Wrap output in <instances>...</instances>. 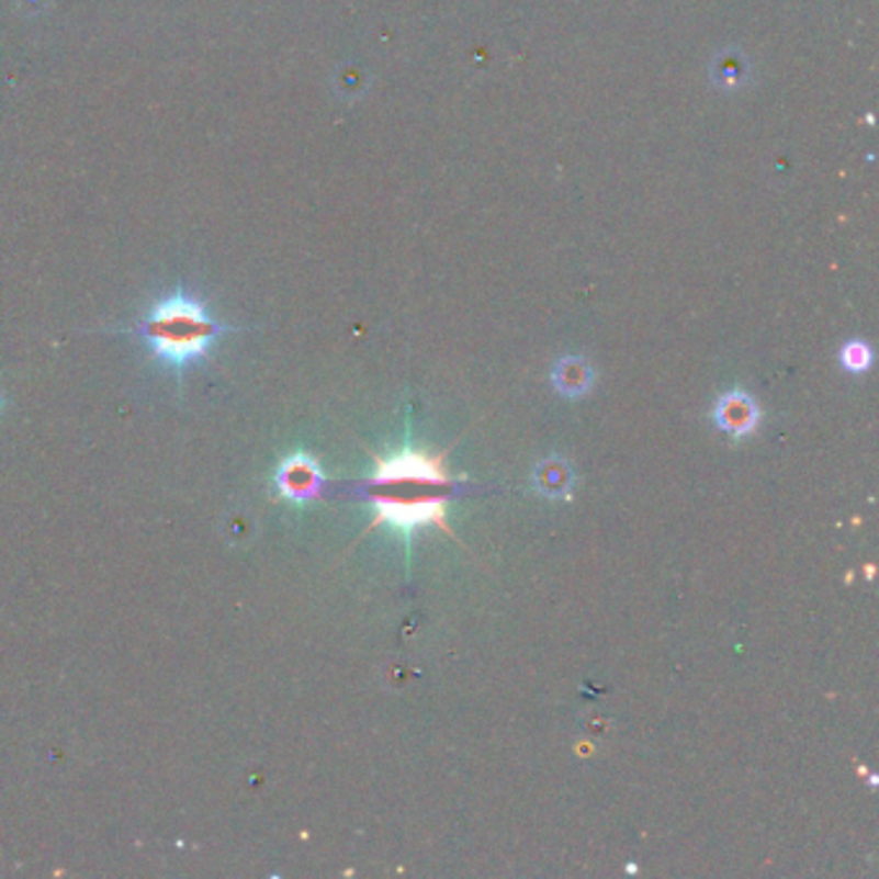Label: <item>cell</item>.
<instances>
[{
  "instance_id": "1",
  "label": "cell",
  "mask_w": 879,
  "mask_h": 879,
  "mask_svg": "<svg viewBox=\"0 0 879 879\" xmlns=\"http://www.w3.org/2000/svg\"><path fill=\"white\" fill-rule=\"evenodd\" d=\"M129 334L143 338L162 364L187 369L212 351V346L227 334V325L214 320L204 302L176 292L160 300Z\"/></svg>"
},
{
  "instance_id": "2",
  "label": "cell",
  "mask_w": 879,
  "mask_h": 879,
  "mask_svg": "<svg viewBox=\"0 0 879 879\" xmlns=\"http://www.w3.org/2000/svg\"><path fill=\"white\" fill-rule=\"evenodd\" d=\"M277 491L294 504L317 498V493L323 491V475L313 457L297 452L284 460L277 470Z\"/></svg>"
},
{
  "instance_id": "3",
  "label": "cell",
  "mask_w": 879,
  "mask_h": 879,
  "mask_svg": "<svg viewBox=\"0 0 879 879\" xmlns=\"http://www.w3.org/2000/svg\"><path fill=\"white\" fill-rule=\"evenodd\" d=\"M714 420H718L722 431L741 439V436H748L758 426V405L748 393L735 390V393L722 395L718 405H714Z\"/></svg>"
},
{
  "instance_id": "4",
  "label": "cell",
  "mask_w": 879,
  "mask_h": 879,
  "mask_svg": "<svg viewBox=\"0 0 879 879\" xmlns=\"http://www.w3.org/2000/svg\"><path fill=\"white\" fill-rule=\"evenodd\" d=\"M573 467L560 457L542 460L534 470V485L542 496L550 498H567L573 493Z\"/></svg>"
},
{
  "instance_id": "5",
  "label": "cell",
  "mask_w": 879,
  "mask_h": 879,
  "mask_svg": "<svg viewBox=\"0 0 879 879\" xmlns=\"http://www.w3.org/2000/svg\"><path fill=\"white\" fill-rule=\"evenodd\" d=\"M555 387L567 397H581L594 387V367L581 357H565L555 364L552 372Z\"/></svg>"
},
{
  "instance_id": "6",
  "label": "cell",
  "mask_w": 879,
  "mask_h": 879,
  "mask_svg": "<svg viewBox=\"0 0 879 879\" xmlns=\"http://www.w3.org/2000/svg\"><path fill=\"white\" fill-rule=\"evenodd\" d=\"M395 480H426V483H441V472L418 454H405L397 460L382 464L376 472V483H395Z\"/></svg>"
},
{
  "instance_id": "7",
  "label": "cell",
  "mask_w": 879,
  "mask_h": 879,
  "mask_svg": "<svg viewBox=\"0 0 879 879\" xmlns=\"http://www.w3.org/2000/svg\"><path fill=\"white\" fill-rule=\"evenodd\" d=\"M380 514H382V519L395 523V527L410 529L420 521L439 519L441 508H439V504H395V500H382Z\"/></svg>"
},
{
  "instance_id": "8",
  "label": "cell",
  "mask_w": 879,
  "mask_h": 879,
  "mask_svg": "<svg viewBox=\"0 0 879 879\" xmlns=\"http://www.w3.org/2000/svg\"><path fill=\"white\" fill-rule=\"evenodd\" d=\"M841 359H844V364L848 369H854V372H861V369L869 367V359L871 353L864 343H848L844 353H841Z\"/></svg>"
}]
</instances>
